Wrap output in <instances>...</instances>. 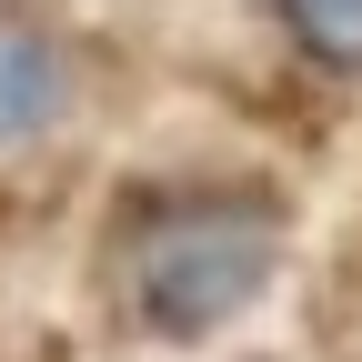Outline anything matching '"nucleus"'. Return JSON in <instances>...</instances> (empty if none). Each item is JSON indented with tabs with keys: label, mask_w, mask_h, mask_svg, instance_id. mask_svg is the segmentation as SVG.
Here are the masks:
<instances>
[{
	"label": "nucleus",
	"mask_w": 362,
	"mask_h": 362,
	"mask_svg": "<svg viewBox=\"0 0 362 362\" xmlns=\"http://www.w3.org/2000/svg\"><path fill=\"white\" fill-rule=\"evenodd\" d=\"M81 101V61L51 21H11L0 11V151H30L51 141Z\"/></svg>",
	"instance_id": "obj_2"
},
{
	"label": "nucleus",
	"mask_w": 362,
	"mask_h": 362,
	"mask_svg": "<svg viewBox=\"0 0 362 362\" xmlns=\"http://www.w3.org/2000/svg\"><path fill=\"white\" fill-rule=\"evenodd\" d=\"M292 272V202L272 181H151L111 221L101 282L111 312L161 352H202L242 332Z\"/></svg>",
	"instance_id": "obj_1"
},
{
	"label": "nucleus",
	"mask_w": 362,
	"mask_h": 362,
	"mask_svg": "<svg viewBox=\"0 0 362 362\" xmlns=\"http://www.w3.org/2000/svg\"><path fill=\"white\" fill-rule=\"evenodd\" d=\"M272 30L302 71L362 90V0H272Z\"/></svg>",
	"instance_id": "obj_3"
}]
</instances>
